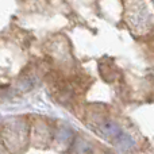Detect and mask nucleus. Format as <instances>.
Segmentation results:
<instances>
[{
  "label": "nucleus",
  "mask_w": 154,
  "mask_h": 154,
  "mask_svg": "<svg viewBox=\"0 0 154 154\" xmlns=\"http://www.w3.org/2000/svg\"><path fill=\"white\" fill-rule=\"evenodd\" d=\"M101 131H103V134L106 137L114 139V141L120 135V134H122L120 127L114 122H104L103 125H101Z\"/></svg>",
  "instance_id": "f257e3e1"
},
{
  "label": "nucleus",
  "mask_w": 154,
  "mask_h": 154,
  "mask_svg": "<svg viewBox=\"0 0 154 154\" xmlns=\"http://www.w3.org/2000/svg\"><path fill=\"white\" fill-rule=\"evenodd\" d=\"M115 141L119 143V146H122L123 147V150H127L128 147H133L134 146V141L130 138L128 135H126V134H120L119 137H118Z\"/></svg>",
  "instance_id": "f03ea898"
}]
</instances>
